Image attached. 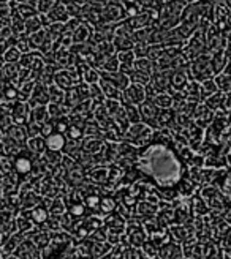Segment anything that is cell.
<instances>
[{
	"label": "cell",
	"mask_w": 231,
	"mask_h": 259,
	"mask_svg": "<svg viewBox=\"0 0 231 259\" xmlns=\"http://www.w3.org/2000/svg\"><path fill=\"white\" fill-rule=\"evenodd\" d=\"M46 144L51 150H60L63 147V136L62 135H51L46 139Z\"/></svg>",
	"instance_id": "1"
},
{
	"label": "cell",
	"mask_w": 231,
	"mask_h": 259,
	"mask_svg": "<svg viewBox=\"0 0 231 259\" xmlns=\"http://www.w3.org/2000/svg\"><path fill=\"white\" fill-rule=\"evenodd\" d=\"M16 169L19 172H29L30 171V161L27 158H19L16 161Z\"/></svg>",
	"instance_id": "2"
},
{
	"label": "cell",
	"mask_w": 231,
	"mask_h": 259,
	"mask_svg": "<svg viewBox=\"0 0 231 259\" xmlns=\"http://www.w3.org/2000/svg\"><path fill=\"white\" fill-rule=\"evenodd\" d=\"M33 218L36 220V222H45V220H46V213H45V210H42V209L35 210Z\"/></svg>",
	"instance_id": "3"
}]
</instances>
